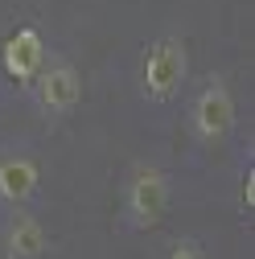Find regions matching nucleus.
<instances>
[{
	"mask_svg": "<svg viewBox=\"0 0 255 259\" xmlns=\"http://www.w3.org/2000/svg\"><path fill=\"white\" fill-rule=\"evenodd\" d=\"M185 78H189V46H185V37L161 33L156 41H148V50L140 58V99L165 107L181 95Z\"/></svg>",
	"mask_w": 255,
	"mask_h": 259,
	"instance_id": "nucleus-1",
	"label": "nucleus"
},
{
	"mask_svg": "<svg viewBox=\"0 0 255 259\" xmlns=\"http://www.w3.org/2000/svg\"><path fill=\"white\" fill-rule=\"evenodd\" d=\"M169 198H173V185H169V173L161 165H148V160L132 165L123 185H119V218H123V226L152 231L165 218Z\"/></svg>",
	"mask_w": 255,
	"mask_h": 259,
	"instance_id": "nucleus-2",
	"label": "nucleus"
},
{
	"mask_svg": "<svg viewBox=\"0 0 255 259\" xmlns=\"http://www.w3.org/2000/svg\"><path fill=\"white\" fill-rule=\"evenodd\" d=\"M235 119H239V107H235L231 82L222 74H210L198 87V95L189 99V111H185L189 136H194V144H202V148H214V144H222L235 132Z\"/></svg>",
	"mask_w": 255,
	"mask_h": 259,
	"instance_id": "nucleus-3",
	"label": "nucleus"
},
{
	"mask_svg": "<svg viewBox=\"0 0 255 259\" xmlns=\"http://www.w3.org/2000/svg\"><path fill=\"white\" fill-rule=\"evenodd\" d=\"M29 95L46 119H66L82 103V74L74 62H46L37 78L29 82Z\"/></svg>",
	"mask_w": 255,
	"mask_h": 259,
	"instance_id": "nucleus-4",
	"label": "nucleus"
},
{
	"mask_svg": "<svg viewBox=\"0 0 255 259\" xmlns=\"http://www.w3.org/2000/svg\"><path fill=\"white\" fill-rule=\"evenodd\" d=\"M46 62H50L46 58V37H41L37 25H17L5 37V46H0V70L17 82H33Z\"/></svg>",
	"mask_w": 255,
	"mask_h": 259,
	"instance_id": "nucleus-5",
	"label": "nucleus"
},
{
	"mask_svg": "<svg viewBox=\"0 0 255 259\" xmlns=\"http://www.w3.org/2000/svg\"><path fill=\"white\" fill-rule=\"evenodd\" d=\"M0 251H5V259H46V251H50L46 222L33 210H25V206L9 210L5 235H0Z\"/></svg>",
	"mask_w": 255,
	"mask_h": 259,
	"instance_id": "nucleus-6",
	"label": "nucleus"
},
{
	"mask_svg": "<svg viewBox=\"0 0 255 259\" xmlns=\"http://www.w3.org/2000/svg\"><path fill=\"white\" fill-rule=\"evenodd\" d=\"M41 189V165L29 152H5L0 156V206L17 210L29 206Z\"/></svg>",
	"mask_w": 255,
	"mask_h": 259,
	"instance_id": "nucleus-7",
	"label": "nucleus"
},
{
	"mask_svg": "<svg viewBox=\"0 0 255 259\" xmlns=\"http://www.w3.org/2000/svg\"><path fill=\"white\" fill-rule=\"evenodd\" d=\"M239 210H243V214L255 210V165H247V169L239 173Z\"/></svg>",
	"mask_w": 255,
	"mask_h": 259,
	"instance_id": "nucleus-8",
	"label": "nucleus"
},
{
	"mask_svg": "<svg viewBox=\"0 0 255 259\" xmlns=\"http://www.w3.org/2000/svg\"><path fill=\"white\" fill-rule=\"evenodd\" d=\"M161 259H206V251H202V243H198V239H177Z\"/></svg>",
	"mask_w": 255,
	"mask_h": 259,
	"instance_id": "nucleus-9",
	"label": "nucleus"
}]
</instances>
